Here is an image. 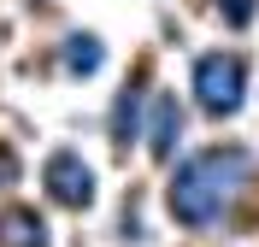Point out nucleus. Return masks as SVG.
Masks as SVG:
<instances>
[{"instance_id":"f257e3e1","label":"nucleus","mask_w":259,"mask_h":247,"mask_svg":"<svg viewBox=\"0 0 259 247\" xmlns=\"http://www.w3.org/2000/svg\"><path fill=\"white\" fill-rule=\"evenodd\" d=\"M242 177H247V147H206V153H194L189 165H177L165 206H171L177 224L200 230V224H212L224 212V200L236 194Z\"/></svg>"},{"instance_id":"f03ea898","label":"nucleus","mask_w":259,"mask_h":247,"mask_svg":"<svg viewBox=\"0 0 259 247\" xmlns=\"http://www.w3.org/2000/svg\"><path fill=\"white\" fill-rule=\"evenodd\" d=\"M242 94H247V65L236 53H200L194 59V100H200V112L230 118V112H242Z\"/></svg>"},{"instance_id":"7ed1b4c3","label":"nucleus","mask_w":259,"mask_h":247,"mask_svg":"<svg viewBox=\"0 0 259 247\" xmlns=\"http://www.w3.org/2000/svg\"><path fill=\"white\" fill-rule=\"evenodd\" d=\"M41 188H48V200H59V206H89V200H95V171H89L77 153H53V159L41 165Z\"/></svg>"},{"instance_id":"20e7f679","label":"nucleus","mask_w":259,"mask_h":247,"mask_svg":"<svg viewBox=\"0 0 259 247\" xmlns=\"http://www.w3.org/2000/svg\"><path fill=\"white\" fill-rule=\"evenodd\" d=\"M0 247H48V224L35 206H0Z\"/></svg>"},{"instance_id":"39448f33","label":"nucleus","mask_w":259,"mask_h":247,"mask_svg":"<svg viewBox=\"0 0 259 247\" xmlns=\"http://www.w3.org/2000/svg\"><path fill=\"white\" fill-rule=\"evenodd\" d=\"M183 141V112H177V100L159 94L153 100V159H171Z\"/></svg>"},{"instance_id":"423d86ee","label":"nucleus","mask_w":259,"mask_h":247,"mask_svg":"<svg viewBox=\"0 0 259 247\" xmlns=\"http://www.w3.org/2000/svg\"><path fill=\"white\" fill-rule=\"evenodd\" d=\"M136 118H142V82H124L118 112H112V141H118V147H130V141H136Z\"/></svg>"},{"instance_id":"0eeeda50","label":"nucleus","mask_w":259,"mask_h":247,"mask_svg":"<svg viewBox=\"0 0 259 247\" xmlns=\"http://www.w3.org/2000/svg\"><path fill=\"white\" fill-rule=\"evenodd\" d=\"M95 65H100V41L95 35H71V41H65V71H71V77H89Z\"/></svg>"},{"instance_id":"6e6552de","label":"nucleus","mask_w":259,"mask_h":247,"mask_svg":"<svg viewBox=\"0 0 259 247\" xmlns=\"http://www.w3.org/2000/svg\"><path fill=\"white\" fill-rule=\"evenodd\" d=\"M218 6H230V24H253V6H259V0H218Z\"/></svg>"},{"instance_id":"1a4fd4ad","label":"nucleus","mask_w":259,"mask_h":247,"mask_svg":"<svg viewBox=\"0 0 259 247\" xmlns=\"http://www.w3.org/2000/svg\"><path fill=\"white\" fill-rule=\"evenodd\" d=\"M12 177H18V165L6 159V153H0V188H6V182H12Z\"/></svg>"}]
</instances>
